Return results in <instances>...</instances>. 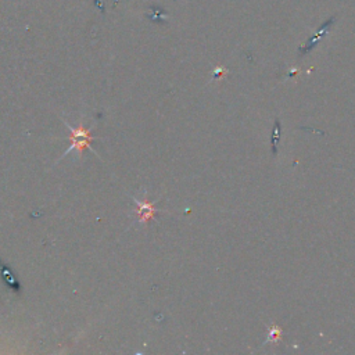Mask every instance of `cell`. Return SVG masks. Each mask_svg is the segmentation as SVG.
Listing matches in <instances>:
<instances>
[{
  "label": "cell",
  "mask_w": 355,
  "mask_h": 355,
  "mask_svg": "<svg viewBox=\"0 0 355 355\" xmlns=\"http://www.w3.org/2000/svg\"><path fill=\"white\" fill-rule=\"evenodd\" d=\"M66 125L68 127V129L71 131V135H70V142H71V146L67 149V152L64 153V156H67L68 153H71L72 150H76V152L82 154L83 149H89L90 150V142L95 139L92 136V129H85L83 127H78V128H72L71 125H68L66 122Z\"/></svg>",
  "instance_id": "cell-1"
},
{
  "label": "cell",
  "mask_w": 355,
  "mask_h": 355,
  "mask_svg": "<svg viewBox=\"0 0 355 355\" xmlns=\"http://www.w3.org/2000/svg\"><path fill=\"white\" fill-rule=\"evenodd\" d=\"M135 203L139 205L137 215H139V218H140L142 222H146V221H149V219H152L154 217L156 208H154L153 204L147 203V201H139V200H135Z\"/></svg>",
  "instance_id": "cell-2"
},
{
  "label": "cell",
  "mask_w": 355,
  "mask_h": 355,
  "mask_svg": "<svg viewBox=\"0 0 355 355\" xmlns=\"http://www.w3.org/2000/svg\"><path fill=\"white\" fill-rule=\"evenodd\" d=\"M280 133H282V123L279 118L275 119L274 129H272V135H270V150H272V156L278 154V144L280 142Z\"/></svg>",
  "instance_id": "cell-3"
}]
</instances>
